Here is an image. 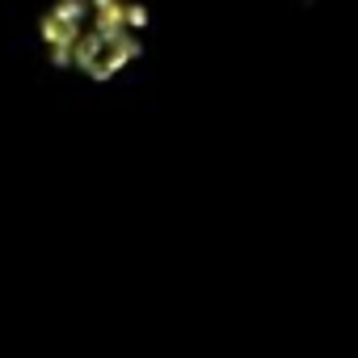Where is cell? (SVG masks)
Listing matches in <instances>:
<instances>
[{
    "label": "cell",
    "instance_id": "obj_1",
    "mask_svg": "<svg viewBox=\"0 0 358 358\" xmlns=\"http://www.w3.org/2000/svg\"><path fill=\"white\" fill-rule=\"evenodd\" d=\"M143 55V43L135 38V30H97V26H85V34L76 38V51H72V68L85 72L89 80L106 85L114 80L118 72H127L135 59Z\"/></svg>",
    "mask_w": 358,
    "mask_h": 358
},
{
    "label": "cell",
    "instance_id": "obj_2",
    "mask_svg": "<svg viewBox=\"0 0 358 358\" xmlns=\"http://www.w3.org/2000/svg\"><path fill=\"white\" fill-rule=\"evenodd\" d=\"M89 26V0H55L38 22V38L51 55V68H72L76 38Z\"/></svg>",
    "mask_w": 358,
    "mask_h": 358
},
{
    "label": "cell",
    "instance_id": "obj_3",
    "mask_svg": "<svg viewBox=\"0 0 358 358\" xmlns=\"http://www.w3.org/2000/svg\"><path fill=\"white\" fill-rule=\"evenodd\" d=\"M122 17H127V30H148V22H152V13H148V5H139V0H127L122 5Z\"/></svg>",
    "mask_w": 358,
    "mask_h": 358
}]
</instances>
